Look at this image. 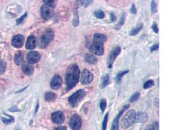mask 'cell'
<instances>
[{
  "label": "cell",
  "mask_w": 173,
  "mask_h": 130,
  "mask_svg": "<svg viewBox=\"0 0 173 130\" xmlns=\"http://www.w3.org/2000/svg\"><path fill=\"white\" fill-rule=\"evenodd\" d=\"M14 62L17 65H21L24 63V55L21 52H18L15 53Z\"/></svg>",
  "instance_id": "cell-19"
},
{
  "label": "cell",
  "mask_w": 173,
  "mask_h": 130,
  "mask_svg": "<svg viewBox=\"0 0 173 130\" xmlns=\"http://www.w3.org/2000/svg\"><path fill=\"white\" fill-rule=\"evenodd\" d=\"M108 115H109V112H107L106 115L104 116V120L103 122V126H102V129L103 130H107V123H108Z\"/></svg>",
  "instance_id": "cell-31"
},
{
  "label": "cell",
  "mask_w": 173,
  "mask_h": 130,
  "mask_svg": "<svg viewBox=\"0 0 173 130\" xmlns=\"http://www.w3.org/2000/svg\"><path fill=\"white\" fill-rule=\"evenodd\" d=\"M10 111H12V112H16V111H19V109L17 107H15V106H13L12 108H10L9 109Z\"/></svg>",
  "instance_id": "cell-43"
},
{
  "label": "cell",
  "mask_w": 173,
  "mask_h": 130,
  "mask_svg": "<svg viewBox=\"0 0 173 130\" xmlns=\"http://www.w3.org/2000/svg\"><path fill=\"white\" fill-rule=\"evenodd\" d=\"M93 80V74L87 69H85L82 72L81 77V82L82 85L90 84Z\"/></svg>",
  "instance_id": "cell-8"
},
{
  "label": "cell",
  "mask_w": 173,
  "mask_h": 130,
  "mask_svg": "<svg viewBox=\"0 0 173 130\" xmlns=\"http://www.w3.org/2000/svg\"><path fill=\"white\" fill-rule=\"evenodd\" d=\"M159 129V123L158 122H154L149 124L145 128V130H158Z\"/></svg>",
  "instance_id": "cell-23"
},
{
  "label": "cell",
  "mask_w": 173,
  "mask_h": 130,
  "mask_svg": "<svg viewBox=\"0 0 173 130\" xmlns=\"http://www.w3.org/2000/svg\"><path fill=\"white\" fill-rule=\"evenodd\" d=\"M125 18H126L125 14V13H122V14L121 16V18H120V20H119V21L118 22V25H117L115 28H119L120 27L123 26V24H125Z\"/></svg>",
  "instance_id": "cell-29"
},
{
  "label": "cell",
  "mask_w": 173,
  "mask_h": 130,
  "mask_svg": "<svg viewBox=\"0 0 173 130\" xmlns=\"http://www.w3.org/2000/svg\"><path fill=\"white\" fill-rule=\"evenodd\" d=\"M148 120V115L145 112L139 111L136 115L135 122L137 123H144Z\"/></svg>",
  "instance_id": "cell-16"
},
{
  "label": "cell",
  "mask_w": 173,
  "mask_h": 130,
  "mask_svg": "<svg viewBox=\"0 0 173 130\" xmlns=\"http://www.w3.org/2000/svg\"><path fill=\"white\" fill-rule=\"evenodd\" d=\"M27 13H25L23 16H22L21 17H20V18H18L17 20H16V24L17 25H19L20 24H21L22 22H23L24 20V19L26 18V16H27Z\"/></svg>",
  "instance_id": "cell-37"
},
{
  "label": "cell",
  "mask_w": 173,
  "mask_h": 130,
  "mask_svg": "<svg viewBox=\"0 0 173 130\" xmlns=\"http://www.w3.org/2000/svg\"><path fill=\"white\" fill-rule=\"evenodd\" d=\"M36 46V38L35 36L31 35L28 37L27 42H26V45L25 48L27 49H35Z\"/></svg>",
  "instance_id": "cell-15"
},
{
  "label": "cell",
  "mask_w": 173,
  "mask_h": 130,
  "mask_svg": "<svg viewBox=\"0 0 173 130\" xmlns=\"http://www.w3.org/2000/svg\"><path fill=\"white\" fill-rule=\"evenodd\" d=\"M159 48V44H155L154 45H153V46L150 48V52H154V51H156L157 49H158Z\"/></svg>",
  "instance_id": "cell-40"
},
{
  "label": "cell",
  "mask_w": 173,
  "mask_h": 130,
  "mask_svg": "<svg viewBox=\"0 0 173 130\" xmlns=\"http://www.w3.org/2000/svg\"><path fill=\"white\" fill-rule=\"evenodd\" d=\"M62 79L59 75H55L51 80V87L53 90H58L62 86Z\"/></svg>",
  "instance_id": "cell-13"
},
{
  "label": "cell",
  "mask_w": 173,
  "mask_h": 130,
  "mask_svg": "<svg viewBox=\"0 0 173 130\" xmlns=\"http://www.w3.org/2000/svg\"><path fill=\"white\" fill-rule=\"evenodd\" d=\"M24 43V37L21 35H17L13 38L12 44L14 48H20Z\"/></svg>",
  "instance_id": "cell-14"
},
{
  "label": "cell",
  "mask_w": 173,
  "mask_h": 130,
  "mask_svg": "<svg viewBox=\"0 0 173 130\" xmlns=\"http://www.w3.org/2000/svg\"><path fill=\"white\" fill-rule=\"evenodd\" d=\"M130 105L129 104H126L122 106L121 107V110L119 111L118 115L115 116V118H114V120H113L112 122V125H111V130H119V119L121 117L122 115L123 114V112L129 108Z\"/></svg>",
  "instance_id": "cell-6"
},
{
  "label": "cell",
  "mask_w": 173,
  "mask_h": 130,
  "mask_svg": "<svg viewBox=\"0 0 173 130\" xmlns=\"http://www.w3.org/2000/svg\"><path fill=\"white\" fill-rule=\"evenodd\" d=\"M136 115V111L133 109L126 112L121 120V127L122 129H127L135 123Z\"/></svg>",
  "instance_id": "cell-2"
},
{
  "label": "cell",
  "mask_w": 173,
  "mask_h": 130,
  "mask_svg": "<svg viewBox=\"0 0 173 130\" xmlns=\"http://www.w3.org/2000/svg\"><path fill=\"white\" fill-rule=\"evenodd\" d=\"M116 20V16H115V14L114 13H111L110 14V20L111 22H115Z\"/></svg>",
  "instance_id": "cell-42"
},
{
  "label": "cell",
  "mask_w": 173,
  "mask_h": 130,
  "mask_svg": "<svg viewBox=\"0 0 173 130\" xmlns=\"http://www.w3.org/2000/svg\"><path fill=\"white\" fill-rule=\"evenodd\" d=\"M130 11H131V13L134 14H136V6H135V5L134 4H132V7H131V9H130Z\"/></svg>",
  "instance_id": "cell-41"
},
{
  "label": "cell",
  "mask_w": 173,
  "mask_h": 130,
  "mask_svg": "<svg viewBox=\"0 0 173 130\" xmlns=\"http://www.w3.org/2000/svg\"><path fill=\"white\" fill-rule=\"evenodd\" d=\"M22 70L26 75H31L34 72V67L32 65L29 64L24 65L22 67Z\"/></svg>",
  "instance_id": "cell-20"
},
{
  "label": "cell",
  "mask_w": 173,
  "mask_h": 130,
  "mask_svg": "<svg viewBox=\"0 0 173 130\" xmlns=\"http://www.w3.org/2000/svg\"><path fill=\"white\" fill-rule=\"evenodd\" d=\"M154 105L156 107H159V98H156L155 100H154Z\"/></svg>",
  "instance_id": "cell-44"
},
{
  "label": "cell",
  "mask_w": 173,
  "mask_h": 130,
  "mask_svg": "<svg viewBox=\"0 0 173 130\" xmlns=\"http://www.w3.org/2000/svg\"><path fill=\"white\" fill-rule=\"evenodd\" d=\"M6 68H7L6 63L3 61H0V74L3 73L5 72V70H6Z\"/></svg>",
  "instance_id": "cell-34"
},
{
  "label": "cell",
  "mask_w": 173,
  "mask_h": 130,
  "mask_svg": "<svg viewBox=\"0 0 173 130\" xmlns=\"http://www.w3.org/2000/svg\"><path fill=\"white\" fill-rule=\"evenodd\" d=\"M86 93L83 89L77 90L76 93L72 94L68 98L70 105L72 107H77L85 97Z\"/></svg>",
  "instance_id": "cell-3"
},
{
  "label": "cell",
  "mask_w": 173,
  "mask_h": 130,
  "mask_svg": "<svg viewBox=\"0 0 173 130\" xmlns=\"http://www.w3.org/2000/svg\"><path fill=\"white\" fill-rule=\"evenodd\" d=\"M93 2V1H87V0H86V1H81V5L84 7H88L89 5H90Z\"/></svg>",
  "instance_id": "cell-36"
},
{
  "label": "cell",
  "mask_w": 173,
  "mask_h": 130,
  "mask_svg": "<svg viewBox=\"0 0 173 130\" xmlns=\"http://www.w3.org/2000/svg\"><path fill=\"white\" fill-rule=\"evenodd\" d=\"M152 30L154 31V32L155 33H158V31H159V30H158V26H157V24H156V22H154L152 26Z\"/></svg>",
  "instance_id": "cell-39"
},
{
  "label": "cell",
  "mask_w": 173,
  "mask_h": 130,
  "mask_svg": "<svg viewBox=\"0 0 173 130\" xmlns=\"http://www.w3.org/2000/svg\"><path fill=\"white\" fill-rule=\"evenodd\" d=\"M128 72H129V70H124V71H122V72H119L118 74H117L116 77H115V81H116V83H121L122 77H123L125 74H126V73Z\"/></svg>",
  "instance_id": "cell-24"
},
{
  "label": "cell",
  "mask_w": 173,
  "mask_h": 130,
  "mask_svg": "<svg viewBox=\"0 0 173 130\" xmlns=\"http://www.w3.org/2000/svg\"><path fill=\"white\" fill-rule=\"evenodd\" d=\"M55 130H67V129H66V127L65 126H59L56 128Z\"/></svg>",
  "instance_id": "cell-45"
},
{
  "label": "cell",
  "mask_w": 173,
  "mask_h": 130,
  "mask_svg": "<svg viewBox=\"0 0 173 130\" xmlns=\"http://www.w3.org/2000/svg\"><path fill=\"white\" fill-rule=\"evenodd\" d=\"M90 51L93 54L96 55H103L104 54V45L103 43L93 42L90 47Z\"/></svg>",
  "instance_id": "cell-9"
},
{
  "label": "cell",
  "mask_w": 173,
  "mask_h": 130,
  "mask_svg": "<svg viewBox=\"0 0 173 130\" xmlns=\"http://www.w3.org/2000/svg\"><path fill=\"white\" fill-rule=\"evenodd\" d=\"M94 15L98 19H103L104 18V13L102 10H97L96 11L94 12Z\"/></svg>",
  "instance_id": "cell-27"
},
{
  "label": "cell",
  "mask_w": 173,
  "mask_h": 130,
  "mask_svg": "<svg viewBox=\"0 0 173 130\" xmlns=\"http://www.w3.org/2000/svg\"><path fill=\"white\" fill-rule=\"evenodd\" d=\"M41 55L38 52H30L27 55V60L31 64L36 63L40 60Z\"/></svg>",
  "instance_id": "cell-12"
},
{
  "label": "cell",
  "mask_w": 173,
  "mask_h": 130,
  "mask_svg": "<svg viewBox=\"0 0 173 130\" xmlns=\"http://www.w3.org/2000/svg\"><path fill=\"white\" fill-rule=\"evenodd\" d=\"M44 98L45 100L49 102H52V101H55V100L57 99V95L55 93L52 92H48L46 93L45 96H44Z\"/></svg>",
  "instance_id": "cell-21"
},
{
  "label": "cell",
  "mask_w": 173,
  "mask_h": 130,
  "mask_svg": "<svg viewBox=\"0 0 173 130\" xmlns=\"http://www.w3.org/2000/svg\"><path fill=\"white\" fill-rule=\"evenodd\" d=\"M151 12L152 14L157 12V5H156L154 1H152L151 2Z\"/></svg>",
  "instance_id": "cell-35"
},
{
  "label": "cell",
  "mask_w": 173,
  "mask_h": 130,
  "mask_svg": "<svg viewBox=\"0 0 173 130\" xmlns=\"http://www.w3.org/2000/svg\"><path fill=\"white\" fill-rule=\"evenodd\" d=\"M99 106L100 109L102 111V112H103L106 109V107H107V100H106V99H102L100 100Z\"/></svg>",
  "instance_id": "cell-33"
},
{
  "label": "cell",
  "mask_w": 173,
  "mask_h": 130,
  "mask_svg": "<svg viewBox=\"0 0 173 130\" xmlns=\"http://www.w3.org/2000/svg\"><path fill=\"white\" fill-rule=\"evenodd\" d=\"M43 2L45 3V5L52 9L55 8L56 5H57V2L55 0H43Z\"/></svg>",
  "instance_id": "cell-28"
},
{
  "label": "cell",
  "mask_w": 173,
  "mask_h": 130,
  "mask_svg": "<svg viewBox=\"0 0 173 130\" xmlns=\"http://www.w3.org/2000/svg\"><path fill=\"white\" fill-rule=\"evenodd\" d=\"M143 27V24H137V26H136L135 27H134L132 28V30L129 33V35L130 36H134V35H137V34L142 30Z\"/></svg>",
  "instance_id": "cell-22"
},
{
  "label": "cell",
  "mask_w": 173,
  "mask_h": 130,
  "mask_svg": "<svg viewBox=\"0 0 173 130\" xmlns=\"http://www.w3.org/2000/svg\"><path fill=\"white\" fill-rule=\"evenodd\" d=\"M79 14H78V10L77 9L75 8L74 10V18H73V25L75 27H77L79 26Z\"/></svg>",
  "instance_id": "cell-25"
},
{
  "label": "cell",
  "mask_w": 173,
  "mask_h": 130,
  "mask_svg": "<svg viewBox=\"0 0 173 130\" xmlns=\"http://www.w3.org/2000/svg\"><path fill=\"white\" fill-rule=\"evenodd\" d=\"M51 119L55 124H62L64 122L65 116L62 111H56L52 113Z\"/></svg>",
  "instance_id": "cell-11"
},
{
  "label": "cell",
  "mask_w": 173,
  "mask_h": 130,
  "mask_svg": "<svg viewBox=\"0 0 173 130\" xmlns=\"http://www.w3.org/2000/svg\"><path fill=\"white\" fill-rule=\"evenodd\" d=\"M139 98H140V93H136L130 97V98L129 99V101L130 102H134V101L139 100Z\"/></svg>",
  "instance_id": "cell-32"
},
{
  "label": "cell",
  "mask_w": 173,
  "mask_h": 130,
  "mask_svg": "<svg viewBox=\"0 0 173 130\" xmlns=\"http://www.w3.org/2000/svg\"><path fill=\"white\" fill-rule=\"evenodd\" d=\"M93 42H99V43H104L107 41V37L103 34L100 33H96L93 35Z\"/></svg>",
  "instance_id": "cell-17"
},
{
  "label": "cell",
  "mask_w": 173,
  "mask_h": 130,
  "mask_svg": "<svg viewBox=\"0 0 173 130\" xmlns=\"http://www.w3.org/2000/svg\"><path fill=\"white\" fill-rule=\"evenodd\" d=\"M82 120L81 117L77 114L72 115L70 118L69 125L71 129L79 130L82 126Z\"/></svg>",
  "instance_id": "cell-5"
},
{
  "label": "cell",
  "mask_w": 173,
  "mask_h": 130,
  "mask_svg": "<svg viewBox=\"0 0 173 130\" xmlns=\"http://www.w3.org/2000/svg\"><path fill=\"white\" fill-rule=\"evenodd\" d=\"M85 61L87 63L90 64V65H96L97 63V58L96 57V56L92 55V54H89L87 53L85 55Z\"/></svg>",
  "instance_id": "cell-18"
},
{
  "label": "cell",
  "mask_w": 173,
  "mask_h": 130,
  "mask_svg": "<svg viewBox=\"0 0 173 130\" xmlns=\"http://www.w3.org/2000/svg\"><path fill=\"white\" fill-rule=\"evenodd\" d=\"M110 83V77L108 74H107L103 77L102 80V83H101V88H104L108 85V84Z\"/></svg>",
  "instance_id": "cell-26"
},
{
  "label": "cell",
  "mask_w": 173,
  "mask_h": 130,
  "mask_svg": "<svg viewBox=\"0 0 173 130\" xmlns=\"http://www.w3.org/2000/svg\"><path fill=\"white\" fill-rule=\"evenodd\" d=\"M80 70L76 64H73L68 69L66 73V90H71L76 86L79 81Z\"/></svg>",
  "instance_id": "cell-1"
},
{
  "label": "cell",
  "mask_w": 173,
  "mask_h": 130,
  "mask_svg": "<svg viewBox=\"0 0 173 130\" xmlns=\"http://www.w3.org/2000/svg\"><path fill=\"white\" fill-rule=\"evenodd\" d=\"M55 33L51 29H47L40 36V42L43 48L47 46L54 39Z\"/></svg>",
  "instance_id": "cell-4"
},
{
  "label": "cell",
  "mask_w": 173,
  "mask_h": 130,
  "mask_svg": "<svg viewBox=\"0 0 173 130\" xmlns=\"http://www.w3.org/2000/svg\"><path fill=\"white\" fill-rule=\"evenodd\" d=\"M40 13L42 18L45 20H48L49 18H51V17L53 14V9L48 7L46 5H43L41 7Z\"/></svg>",
  "instance_id": "cell-10"
},
{
  "label": "cell",
  "mask_w": 173,
  "mask_h": 130,
  "mask_svg": "<svg viewBox=\"0 0 173 130\" xmlns=\"http://www.w3.org/2000/svg\"><path fill=\"white\" fill-rule=\"evenodd\" d=\"M121 51V48L119 46H117L114 48L112 49V51L110 53L107 61V65L108 69H111L113 63H114L115 59L118 57V55L120 54Z\"/></svg>",
  "instance_id": "cell-7"
},
{
  "label": "cell",
  "mask_w": 173,
  "mask_h": 130,
  "mask_svg": "<svg viewBox=\"0 0 173 130\" xmlns=\"http://www.w3.org/2000/svg\"><path fill=\"white\" fill-rule=\"evenodd\" d=\"M154 85V82L153 80H148L147 81H146L145 83H144L143 85V88L145 89H150V87H152Z\"/></svg>",
  "instance_id": "cell-30"
},
{
  "label": "cell",
  "mask_w": 173,
  "mask_h": 130,
  "mask_svg": "<svg viewBox=\"0 0 173 130\" xmlns=\"http://www.w3.org/2000/svg\"><path fill=\"white\" fill-rule=\"evenodd\" d=\"M2 120H3V122L5 124H10V123L13 122L14 120L13 117L10 116L9 119H7V118H5H5H2Z\"/></svg>",
  "instance_id": "cell-38"
},
{
  "label": "cell",
  "mask_w": 173,
  "mask_h": 130,
  "mask_svg": "<svg viewBox=\"0 0 173 130\" xmlns=\"http://www.w3.org/2000/svg\"><path fill=\"white\" fill-rule=\"evenodd\" d=\"M38 107H39V104H37V105H36V111H35L36 112L37 111V110H38Z\"/></svg>",
  "instance_id": "cell-46"
}]
</instances>
